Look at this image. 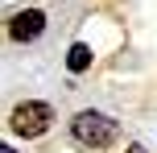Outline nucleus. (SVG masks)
Wrapping results in <instances>:
<instances>
[{
	"instance_id": "obj_6",
	"label": "nucleus",
	"mask_w": 157,
	"mask_h": 153,
	"mask_svg": "<svg viewBox=\"0 0 157 153\" xmlns=\"http://www.w3.org/2000/svg\"><path fill=\"white\" fill-rule=\"evenodd\" d=\"M0 153H13V149H8V145H0Z\"/></svg>"
},
{
	"instance_id": "obj_2",
	"label": "nucleus",
	"mask_w": 157,
	"mask_h": 153,
	"mask_svg": "<svg viewBox=\"0 0 157 153\" xmlns=\"http://www.w3.org/2000/svg\"><path fill=\"white\" fill-rule=\"evenodd\" d=\"M50 120H54V112H50V104H37V99H25V104L13 108V120H8V128L17 132V137H41V132L50 128Z\"/></svg>"
},
{
	"instance_id": "obj_3",
	"label": "nucleus",
	"mask_w": 157,
	"mask_h": 153,
	"mask_svg": "<svg viewBox=\"0 0 157 153\" xmlns=\"http://www.w3.org/2000/svg\"><path fill=\"white\" fill-rule=\"evenodd\" d=\"M41 29H46V13L41 8H21L8 21V37L13 41H33V37H41Z\"/></svg>"
},
{
	"instance_id": "obj_1",
	"label": "nucleus",
	"mask_w": 157,
	"mask_h": 153,
	"mask_svg": "<svg viewBox=\"0 0 157 153\" xmlns=\"http://www.w3.org/2000/svg\"><path fill=\"white\" fill-rule=\"evenodd\" d=\"M71 137L83 149H108V145H116L120 124L112 120V116H103V112H78L71 120Z\"/></svg>"
},
{
	"instance_id": "obj_5",
	"label": "nucleus",
	"mask_w": 157,
	"mask_h": 153,
	"mask_svg": "<svg viewBox=\"0 0 157 153\" xmlns=\"http://www.w3.org/2000/svg\"><path fill=\"white\" fill-rule=\"evenodd\" d=\"M128 153H145V149H141V145H132V149H128Z\"/></svg>"
},
{
	"instance_id": "obj_4",
	"label": "nucleus",
	"mask_w": 157,
	"mask_h": 153,
	"mask_svg": "<svg viewBox=\"0 0 157 153\" xmlns=\"http://www.w3.org/2000/svg\"><path fill=\"white\" fill-rule=\"evenodd\" d=\"M66 66H71L75 75L87 71V66H91V46H87V41H75V46L66 50Z\"/></svg>"
}]
</instances>
